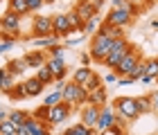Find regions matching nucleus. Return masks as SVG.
Segmentation results:
<instances>
[{
  "label": "nucleus",
  "mask_w": 158,
  "mask_h": 135,
  "mask_svg": "<svg viewBox=\"0 0 158 135\" xmlns=\"http://www.w3.org/2000/svg\"><path fill=\"white\" fill-rule=\"evenodd\" d=\"M61 99L66 104H73L75 108H81V106L88 104V90L84 86H77L75 81H63L61 83Z\"/></svg>",
  "instance_id": "f257e3e1"
},
{
  "label": "nucleus",
  "mask_w": 158,
  "mask_h": 135,
  "mask_svg": "<svg viewBox=\"0 0 158 135\" xmlns=\"http://www.w3.org/2000/svg\"><path fill=\"white\" fill-rule=\"evenodd\" d=\"M111 43H113V38L109 36H104V34H93L90 36V45H88V54H90V61H95V63H104L106 59V54H109V50H111Z\"/></svg>",
  "instance_id": "f03ea898"
},
{
  "label": "nucleus",
  "mask_w": 158,
  "mask_h": 135,
  "mask_svg": "<svg viewBox=\"0 0 158 135\" xmlns=\"http://www.w3.org/2000/svg\"><path fill=\"white\" fill-rule=\"evenodd\" d=\"M131 47H133V43H129L124 36H122V38H113L111 50H109V54H106V59H104V66L113 70V68H115L118 63L122 61V56H124Z\"/></svg>",
  "instance_id": "7ed1b4c3"
},
{
  "label": "nucleus",
  "mask_w": 158,
  "mask_h": 135,
  "mask_svg": "<svg viewBox=\"0 0 158 135\" xmlns=\"http://www.w3.org/2000/svg\"><path fill=\"white\" fill-rule=\"evenodd\" d=\"M113 110L118 113V115H122L124 119H129V122H133V119L140 117L138 113V106H135V97H118L113 99Z\"/></svg>",
  "instance_id": "20e7f679"
},
{
  "label": "nucleus",
  "mask_w": 158,
  "mask_h": 135,
  "mask_svg": "<svg viewBox=\"0 0 158 135\" xmlns=\"http://www.w3.org/2000/svg\"><path fill=\"white\" fill-rule=\"evenodd\" d=\"M73 110H75V106H73V104H66V101L61 99L59 104L50 106V110H48V124H50V126L63 124L70 115H73Z\"/></svg>",
  "instance_id": "39448f33"
},
{
  "label": "nucleus",
  "mask_w": 158,
  "mask_h": 135,
  "mask_svg": "<svg viewBox=\"0 0 158 135\" xmlns=\"http://www.w3.org/2000/svg\"><path fill=\"white\" fill-rule=\"evenodd\" d=\"M140 61H142V54H140L138 50H135V45H133V47L129 50V52H127L124 56H122V61L118 63L115 68H113V72H115L118 77H127V74L131 72V70H133L135 66H138Z\"/></svg>",
  "instance_id": "423d86ee"
},
{
  "label": "nucleus",
  "mask_w": 158,
  "mask_h": 135,
  "mask_svg": "<svg viewBox=\"0 0 158 135\" xmlns=\"http://www.w3.org/2000/svg\"><path fill=\"white\" fill-rule=\"evenodd\" d=\"M32 41L34 38H43L48 34H52V16H45V14H36L32 18Z\"/></svg>",
  "instance_id": "0eeeda50"
},
{
  "label": "nucleus",
  "mask_w": 158,
  "mask_h": 135,
  "mask_svg": "<svg viewBox=\"0 0 158 135\" xmlns=\"http://www.w3.org/2000/svg\"><path fill=\"white\" fill-rule=\"evenodd\" d=\"M45 68L50 70V72H52L54 83L66 81V74H68V63H66V56H48Z\"/></svg>",
  "instance_id": "6e6552de"
},
{
  "label": "nucleus",
  "mask_w": 158,
  "mask_h": 135,
  "mask_svg": "<svg viewBox=\"0 0 158 135\" xmlns=\"http://www.w3.org/2000/svg\"><path fill=\"white\" fill-rule=\"evenodd\" d=\"M20 18H23V16H18V14H14V11L7 9L2 16H0V30L9 32L11 36L20 38Z\"/></svg>",
  "instance_id": "1a4fd4ad"
},
{
  "label": "nucleus",
  "mask_w": 158,
  "mask_h": 135,
  "mask_svg": "<svg viewBox=\"0 0 158 135\" xmlns=\"http://www.w3.org/2000/svg\"><path fill=\"white\" fill-rule=\"evenodd\" d=\"M106 23H111V25H115V27H122V30H127L129 25L133 23V16L129 14L127 9H115V7H111V11L106 14Z\"/></svg>",
  "instance_id": "9d476101"
},
{
  "label": "nucleus",
  "mask_w": 158,
  "mask_h": 135,
  "mask_svg": "<svg viewBox=\"0 0 158 135\" xmlns=\"http://www.w3.org/2000/svg\"><path fill=\"white\" fill-rule=\"evenodd\" d=\"M113 117H115V110H113L111 104L99 106V115H97V122H95V131L102 133L106 129H111V126H113Z\"/></svg>",
  "instance_id": "9b49d317"
},
{
  "label": "nucleus",
  "mask_w": 158,
  "mask_h": 135,
  "mask_svg": "<svg viewBox=\"0 0 158 135\" xmlns=\"http://www.w3.org/2000/svg\"><path fill=\"white\" fill-rule=\"evenodd\" d=\"M97 115H99V106H93V104H86L79 108V122L88 129H95V122H97Z\"/></svg>",
  "instance_id": "f8f14e48"
},
{
  "label": "nucleus",
  "mask_w": 158,
  "mask_h": 135,
  "mask_svg": "<svg viewBox=\"0 0 158 135\" xmlns=\"http://www.w3.org/2000/svg\"><path fill=\"white\" fill-rule=\"evenodd\" d=\"M52 34H56L59 38H66V36L73 34V32H70L66 14H54V16H52Z\"/></svg>",
  "instance_id": "ddd939ff"
},
{
  "label": "nucleus",
  "mask_w": 158,
  "mask_h": 135,
  "mask_svg": "<svg viewBox=\"0 0 158 135\" xmlns=\"http://www.w3.org/2000/svg\"><path fill=\"white\" fill-rule=\"evenodd\" d=\"M25 63H27V68H43L45 66V61H48V54L43 52V50H32V52H27L25 56Z\"/></svg>",
  "instance_id": "4468645a"
},
{
  "label": "nucleus",
  "mask_w": 158,
  "mask_h": 135,
  "mask_svg": "<svg viewBox=\"0 0 158 135\" xmlns=\"http://www.w3.org/2000/svg\"><path fill=\"white\" fill-rule=\"evenodd\" d=\"M73 9L77 11V16L79 18H81L84 20V23H86V20H90L93 16H97V9H95V7H93L90 2H86V0H77V2H75V7H73Z\"/></svg>",
  "instance_id": "2eb2a0df"
},
{
  "label": "nucleus",
  "mask_w": 158,
  "mask_h": 135,
  "mask_svg": "<svg viewBox=\"0 0 158 135\" xmlns=\"http://www.w3.org/2000/svg\"><path fill=\"white\" fill-rule=\"evenodd\" d=\"M25 129H27V133L30 135H45V133H50V126L48 122H39V119H34L32 115H30V119L25 122Z\"/></svg>",
  "instance_id": "dca6fc26"
},
{
  "label": "nucleus",
  "mask_w": 158,
  "mask_h": 135,
  "mask_svg": "<svg viewBox=\"0 0 158 135\" xmlns=\"http://www.w3.org/2000/svg\"><path fill=\"white\" fill-rule=\"evenodd\" d=\"M135 106H138V113H140V115H149V113H154V95L149 92V95L135 97Z\"/></svg>",
  "instance_id": "f3484780"
},
{
  "label": "nucleus",
  "mask_w": 158,
  "mask_h": 135,
  "mask_svg": "<svg viewBox=\"0 0 158 135\" xmlns=\"http://www.w3.org/2000/svg\"><path fill=\"white\" fill-rule=\"evenodd\" d=\"M95 74V70L93 68H86V66H81V68H77L75 72H73V79L70 81H75L77 86H86V83L90 81V77Z\"/></svg>",
  "instance_id": "a211bd4d"
},
{
  "label": "nucleus",
  "mask_w": 158,
  "mask_h": 135,
  "mask_svg": "<svg viewBox=\"0 0 158 135\" xmlns=\"http://www.w3.org/2000/svg\"><path fill=\"white\" fill-rule=\"evenodd\" d=\"M23 88H25V95L27 97H39L43 90H45V86L36 79V77H30L27 81H23Z\"/></svg>",
  "instance_id": "6ab92c4d"
},
{
  "label": "nucleus",
  "mask_w": 158,
  "mask_h": 135,
  "mask_svg": "<svg viewBox=\"0 0 158 135\" xmlns=\"http://www.w3.org/2000/svg\"><path fill=\"white\" fill-rule=\"evenodd\" d=\"M97 32L104 34V36H109V38H122L124 36V30H122V27H115L111 23H106V20H102V25H99Z\"/></svg>",
  "instance_id": "aec40b11"
},
{
  "label": "nucleus",
  "mask_w": 158,
  "mask_h": 135,
  "mask_svg": "<svg viewBox=\"0 0 158 135\" xmlns=\"http://www.w3.org/2000/svg\"><path fill=\"white\" fill-rule=\"evenodd\" d=\"M7 72H9V74H14V77H20V74H23L25 72V70H27V63H25V59H23V56H18V59H11L9 63H7Z\"/></svg>",
  "instance_id": "412c9836"
},
{
  "label": "nucleus",
  "mask_w": 158,
  "mask_h": 135,
  "mask_svg": "<svg viewBox=\"0 0 158 135\" xmlns=\"http://www.w3.org/2000/svg\"><path fill=\"white\" fill-rule=\"evenodd\" d=\"M61 135H99L95 129H88V126H84L81 122H77V124H73V126H68L66 131H63Z\"/></svg>",
  "instance_id": "4be33fe9"
},
{
  "label": "nucleus",
  "mask_w": 158,
  "mask_h": 135,
  "mask_svg": "<svg viewBox=\"0 0 158 135\" xmlns=\"http://www.w3.org/2000/svg\"><path fill=\"white\" fill-rule=\"evenodd\" d=\"M14 83H16V77L7 72V68H0V90H2L5 95H9V90L14 88Z\"/></svg>",
  "instance_id": "5701e85b"
},
{
  "label": "nucleus",
  "mask_w": 158,
  "mask_h": 135,
  "mask_svg": "<svg viewBox=\"0 0 158 135\" xmlns=\"http://www.w3.org/2000/svg\"><path fill=\"white\" fill-rule=\"evenodd\" d=\"M7 119H9V122L18 129V126H23L27 119H30V113H27V110H18V108H14V110L7 113Z\"/></svg>",
  "instance_id": "b1692460"
},
{
  "label": "nucleus",
  "mask_w": 158,
  "mask_h": 135,
  "mask_svg": "<svg viewBox=\"0 0 158 135\" xmlns=\"http://www.w3.org/2000/svg\"><path fill=\"white\" fill-rule=\"evenodd\" d=\"M88 104L93 106H104L106 104V86H99L88 92Z\"/></svg>",
  "instance_id": "393cba45"
},
{
  "label": "nucleus",
  "mask_w": 158,
  "mask_h": 135,
  "mask_svg": "<svg viewBox=\"0 0 158 135\" xmlns=\"http://www.w3.org/2000/svg\"><path fill=\"white\" fill-rule=\"evenodd\" d=\"M99 25H102V18H99V14H97V16H93L90 20H86V23H84L81 34H84V36H93V34H97Z\"/></svg>",
  "instance_id": "a878e982"
},
{
  "label": "nucleus",
  "mask_w": 158,
  "mask_h": 135,
  "mask_svg": "<svg viewBox=\"0 0 158 135\" xmlns=\"http://www.w3.org/2000/svg\"><path fill=\"white\" fill-rule=\"evenodd\" d=\"M66 18H68V25H70V32H81V27H84V20L77 16V11L75 9H70L66 11Z\"/></svg>",
  "instance_id": "bb28decb"
},
{
  "label": "nucleus",
  "mask_w": 158,
  "mask_h": 135,
  "mask_svg": "<svg viewBox=\"0 0 158 135\" xmlns=\"http://www.w3.org/2000/svg\"><path fill=\"white\" fill-rule=\"evenodd\" d=\"M7 9L14 11V14H18V16H25V14H30L27 11V5H25V0H7Z\"/></svg>",
  "instance_id": "cd10ccee"
},
{
  "label": "nucleus",
  "mask_w": 158,
  "mask_h": 135,
  "mask_svg": "<svg viewBox=\"0 0 158 135\" xmlns=\"http://www.w3.org/2000/svg\"><path fill=\"white\" fill-rule=\"evenodd\" d=\"M59 36L56 34H48V36H43V38H34V45L36 47H52V45H56L59 43Z\"/></svg>",
  "instance_id": "c85d7f7f"
},
{
  "label": "nucleus",
  "mask_w": 158,
  "mask_h": 135,
  "mask_svg": "<svg viewBox=\"0 0 158 135\" xmlns=\"http://www.w3.org/2000/svg\"><path fill=\"white\" fill-rule=\"evenodd\" d=\"M34 77H36V79L43 83V86H50V83H54V77H52V72H50V70H48L45 66H43V68H39Z\"/></svg>",
  "instance_id": "c756f323"
},
{
  "label": "nucleus",
  "mask_w": 158,
  "mask_h": 135,
  "mask_svg": "<svg viewBox=\"0 0 158 135\" xmlns=\"http://www.w3.org/2000/svg\"><path fill=\"white\" fill-rule=\"evenodd\" d=\"M145 63V74H149V77H158V56H152V59H145L142 61Z\"/></svg>",
  "instance_id": "7c9ffc66"
},
{
  "label": "nucleus",
  "mask_w": 158,
  "mask_h": 135,
  "mask_svg": "<svg viewBox=\"0 0 158 135\" xmlns=\"http://www.w3.org/2000/svg\"><path fill=\"white\" fill-rule=\"evenodd\" d=\"M7 97H9V99H14V101H23V99H27L23 83H14V88L9 90V95H7Z\"/></svg>",
  "instance_id": "2f4dec72"
},
{
  "label": "nucleus",
  "mask_w": 158,
  "mask_h": 135,
  "mask_svg": "<svg viewBox=\"0 0 158 135\" xmlns=\"http://www.w3.org/2000/svg\"><path fill=\"white\" fill-rule=\"evenodd\" d=\"M48 110H50L48 106H45V104H41L39 108H34V110L30 113V115H32L34 119H39V122H48Z\"/></svg>",
  "instance_id": "473e14b6"
},
{
  "label": "nucleus",
  "mask_w": 158,
  "mask_h": 135,
  "mask_svg": "<svg viewBox=\"0 0 158 135\" xmlns=\"http://www.w3.org/2000/svg\"><path fill=\"white\" fill-rule=\"evenodd\" d=\"M142 61H145V59H142ZM142 61H140V63H138V66H135V68L131 70V72H129V74H127V77H129V79H131L133 83H135V81H138V79H140V77H142V74H145V63H142Z\"/></svg>",
  "instance_id": "72a5a7b5"
},
{
  "label": "nucleus",
  "mask_w": 158,
  "mask_h": 135,
  "mask_svg": "<svg viewBox=\"0 0 158 135\" xmlns=\"http://www.w3.org/2000/svg\"><path fill=\"white\" fill-rule=\"evenodd\" d=\"M59 101H61V90H56V88L50 92L45 99H43V104H45L48 108H50V106H54V104H59Z\"/></svg>",
  "instance_id": "f704fd0d"
},
{
  "label": "nucleus",
  "mask_w": 158,
  "mask_h": 135,
  "mask_svg": "<svg viewBox=\"0 0 158 135\" xmlns=\"http://www.w3.org/2000/svg\"><path fill=\"white\" fill-rule=\"evenodd\" d=\"M9 133H16V126L5 117L2 122H0V135H9Z\"/></svg>",
  "instance_id": "c9c22d12"
},
{
  "label": "nucleus",
  "mask_w": 158,
  "mask_h": 135,
  "mask_svg": "<svg viewBox=\"0 0 158 135\" xmlns=\"http://www.w3.org/2000/svg\"><path fill=\"white\" fill-rule=\"evenodd\" d=\"M99 86H102V77H99V74L95 72V74H93V77H90V81H88V83H86V86H84V88H86V90H88V92H90V90H95V88H99Z\"/></svg>",
  "instance_id": "e433bc0d"
},
{
  "label": "nucleus",
  "mask_w": 158,
  "mask_h": 135,
  "mask_svg": "<svg viewBox=\"0 0 158 135\" xmlns=\"http://www.w3.org/2000/svg\"><path fill=\"white\" fill-rule=\"evenodd\" d=\"M63 52H66V45H61V43H56V45H52V47H48V56H66Z\"/></svg>",
  "instance_id": "4c0bfd02"
},
{
  "label": "nucleus",
  "mask_w": 158,
  "mask_h": 135,
  "mask_svg": "<svg viewBox=\"0 0 158 135\" xmlns=\"http://www.w3.org/2000/svg\"><path fill=\"white\" fill-rule=\"evenodd\" d=\"M25 5H27V11L34 14V11H39L45 2H43V0H25Z\"/></svg>",
  "instance_id": "58836bf2"
},
{
  "label": "nucleus",
  "mask_w": 158,
  "mask_h": 135,
  "mask_svg": "<svg viewBox=\"0 0 158 135\" xmlns=\"http://www.w3.org/2000/svg\"><path fill=\"white\" fill-rule=\"evenodd\" d=\"M113 126H118V129L127 131V126H129V119H124L122 115H118V113H115V117H113Z\"/></svg>",
  "instance_id": "ea45409f"
},
{
  "label": "nucleus",
  "mask_w": 158,
  "mask_h": 135,
  "mask_svg": "<svg viewBox=\"0 0 158 135\" xmlns=\"http://www.w3.org/2000/svg\"><path fill=\"white\" fill-rule=\"evenodd\" d=\"M99 135H127V131H122V129H118V126H111V129H106V131H102Z\"/></svg>",
  "instance_id": "a19ab883"
},
{
  "label": "nucleus",
  "mask_w": 158,
  "mask_h": 135,
  "mask_svg": "<svg viewBox=\"0 0 158 135\" xmlns=\"http://www.w3.org/2000/svg\"><path fill=\"white\" fill-rule=\"evenodd\" d=\"M16 36H11L9 32H0V43H16Z\"/></svg>",
  "instance_id": "79ce46f5"
},
{
  "label": "nucleus",
  "mask_w": 158,
  "mask_h": 135,
  "mask_svg": "<svg viewBox=\"0 0 158 135\" xmlns=\"http://www.w3.org/2000/svg\"><path fill=\"white\" fill-rule=\"evenodd\" d=\"M63 41H66V45H77V43H79V41H84V34H81V32H79V34H77V36H66V38H63Z\"/></svg>",
  "instance_id": "37998d69"
},
{
  "label": "nucleus",
  "mask_w": 158,
  "mask_h": 135,
  "mask_svg": "<svg viewBox=\"0 0 158 135\" xmlns=\"http://www.w3.org/2000/svg\"><path fill=\"white\" fill-rule=\"evenodd\" d=\"M127 2H131L133 7H138V9H140V7H152L154 2H149V0H127Z\"/></svg>",
  "instance_id": "c03bdc74"
},
{
  "label": "nucleus",
  "mask_w": 158,
  "mask_h": 135,
  "mask_svg": "<svg viewBox=\"0 0 158 135\" xmlns=\"http://www.w3.org/2000/svg\"><path fill=\"white\" fill-rule=\"evenodd\" d=\"M102 81H104V83H115V81H118V74H115V72H109Z\"/></svg>",
  "instance_id": "a18cd8bd"
},
{
  "label": "nucleus",
  "mask_w": 158,
  "mask_h": 135,
  "mask_svg": "<svg viewBox=\"0 0 158 135\" xmlns=\"http://www.w3.org/2000/svg\"><path fill=\"white\" fill-rule=\"evenodd\" d=\"M81 66L90 68V54H88V52H81Z\"/></svg>",
  "instance_id": "49530a36"
},
{
  "label": "nucleus",
  "mask_w": 158,
  "mask_h": 135,
  "mask_svg": "<svg viewBox=\"0 0 158 135\" xmlns=\"http://www.w3.org/2000/svg\"><path fill=\"white\" fill-rule=\"evenodd\" d=\"M86 2H90V5H93V7H95V9L99 11V9H102V5L106 2V0H86Z\"/></svg>",
  "instance_id": "de8ad7c7"
},
{
  "label": "nucleus",
  "mask_w": 158,
  "mask_h": 135,
  "mask_svg": "<svg viewBox=\"0 0 158 135\" xmlns=\"http://www.w3.org/2000/svg\"><path fill=\"white\" fill-rule=\"evenodd\" d=\"M138 81H142V83H154L156 79H154V77H149V74H142V77H140Z\"/></svg>",
  "instance_id": "09e8293b"
},
{
  "label": "nucleus",
  "mask_w": 158,
  "mask_h": 135,
  "mask_svg": "<svg viewBox=\"0 0 158 135\" xmlns=\"http://www.w3.org/2000/svg\"><path fill=\"white\" fill-rule=\"evenodd\" d=\"M11 45H14V43H0V54H5L7 50H11Z\"/></svg>",
  "instance_id": "8fccbe9b"
},
{
  "label": "nucleus",
  "mask_w": 158,
  "mask_h": 135,
  "mask_svg": "<svg viewBox=\"0 0 158 135\" xmlns=\"http://www.w3.org/2000/svg\"><path fill=\"white\" fill-rule=\"evenodd\" d=\"M154 110H158V95H154Z\"/></svg>",
  "instance_id": "3c124183"
},
{
  "label": "nucleus",
  "mask_w": 158,
  "mask_h": 135,
  "mask_svg": "<svg viewBox=\"0 0 158 135\" xmlns=\"http://www.w3.org/2000/svg\"><path fill=\"white\" fill-rule=\"evenodd\" d=\"M152 27H154V30H158V20H152Z\"/></svg>",
  "instance_id": "603ef678"
},
{
  "label": "nucleus",
  "mask_w": 158,
  "mask_h": 135,
  "mask_svg": "<svg viewBox=\"0 0 158 135\" xmlns=\"http://www.w3.org/2000/svg\"><path fill=\"white\" fill-rule=\"evenodd\" d=\"M43 2H45V5H52V2H56V0H43Z\"/></svg>",
  "instance_id": "864d4df0"
},
{
  "label": "nucleus",
  "mask_w": 158,
  "mask_h": 135,
  "mask_svg": "<svg viewBox=\"0 0 158 135\" xmlns=\"http://www.w3.org/2000/svg\"><path fill=\"white\" fill-rule=\"evenodd\" d=\"M45 135H54V133H52V131H50V133H45Z\"/></svg>",
  "instance_id": "5fc2aeb1"
},
{
  "label": "nucleus",
  "mask_w": 158,
  "mask_h": 135,
  "mask_svg": "<svg viewBox=\"0 0 158 135\" xmlns=\"http://www.w3.org/2000/svg\"><path fill=\"white\" fill-rule=\"evenodd\" d=\"M9 135H16V133H9Z\"/></svg>",
  "instance_id": "6e6d98bb"
},
{
  "label": "nucleus",
  "mask_w": 158,
  "mask_h": 135,
  "mask_svg": "<svg viewBox=\"0 0 158 135\" xmlns=\"http://www.w3.org/2000/svg\"><path fill=\"white\" fill-rule=\"evenodd\" d=\"M156 83H158V79H156Z\"/></svg>",
  "instance_id": "4d7b16f0"
},
{
  "label": "nucleus",
  "mask_w": 158,
  "mask_h": 135,
  "mask_svg": "<svg viewBox=\"0 0 158 135\" xmlns=\"http://www.w3.org/2000/svg\"><path fill=\"white\" fill-rule=\"evenodd\" d=\"M0 2H2V0H0Z\"/></svg>",
  "instance_id": "13d9d810"
},
{
  "label": "nucleus",
  "mask_w": 158,
  "mask_h": 135,
  "mask_svg": "<svg viewBox=\"0 0 158 135\" xmlns=\"http://www.w3.org/2000/svg\"><path fill=\"white\" fill-rule=\"evenodd\" d=\"M156 79H158V77H156Z\"/></svg>",
  "instance_id": "bf43d9fd"
}]
</instances>
